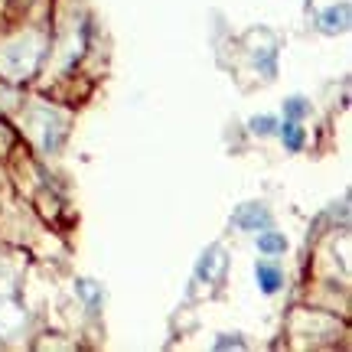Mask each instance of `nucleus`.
<instances>
[{
  "label": "nucleus",
  "mask_w": 352,
  "mask_h": 352,
  "mask_svg": "<svg viewBox=\"0 0 352 352\" xmlns=\"http://www.w3.org/2000/svg\"><path fill=\"white\" fill-rule=\"evenodd\" d=\"M30 124L36 127L43 151H50V153L59 151V144L65 140V114H59L50 104H43V108H36V111L30 114Z\"/></svg>",
  "instance_id": "nucleus-2"
},
{
  "label": "nucleus",
  "mask_w": 352,
  "mask_h": 352,
  "mask_svg": "<svg viewBox=\"0 0 352 352\" xmlns=\"http://www.w3.org/2000/svg\"><path fill=\"white\" fill-rule=\"evenodd\" d=\"M274 127H277V121H274V118H267V114H264V118H252V131H254V134H271Z\"/></svg>",
  "instance_id": "nucleus-11"
},
{
  "label": "nucleus",
  "mask_w": 352,
  "mask_h": 352,
  "mask_svg": "<svg viewBox=\"0 0 352 352\" xmlns=\"http://www.w3.org/2000/svg\"><path fill=\"white\" fill-rule=\"evenodd\" d=\"M300 114H307V104H303L300 98H290L287 101V118H290V121H297Z\"/></svg>",
  "instance_id": "nucleus-12"
},
{
  "label": "nucleus",
  "mask_w": 352,
  "mask_h": 352,
  "mask_svg": "<svg viewBox=\"0 0 352 352\" xmlns=\"http://www.w3.org/2000/svg\"><path fill=\"white\" fill-rule=\"evenodd\" d=\"M349 26V3H340V7H329V10L320 13V30L323 33H342Z\"/></svg>",
  "instance_id": "nucleus-5"
},
{
  "label": "nucleus",
  "mask_w": 352,
  "mask_h": 352,
  "mask_svg": "<svg viewBox=\"0 0 352 352\" xmlns=\"http://www.w3.org/2000/svg\"><path fill=\"white\" fill-rule=\"evenodd\" d=\"M43 56H46V39L39 36V33H23V36H16L13 43L3 46V52H0V65H3L7 78H13V82H26V78L39 69Z\"/></svg>",
  "instance_id": "nucleus-1"
},
{
  "label": "nucleus",
  "mask_w": 352,
  "mask_h": 352,
  "mask_svg": "<svg viewBox=\"0 0 352 352\" xmlns=\"http://www.w3.org/2000/svg\"><path fill=\"white\" fill-rule=\"evenodd\" d=\"M226 264H228V261H226V252H222L219 245H212L209 252L202 254L199 271H196V274H199L206 284H212V280H219V277L226 274Z\"/></svg>",
  "instance_id": "nucleus-3"
},
{
  "label": "nucleus",
  "mask_w": 352,
  "mask_h": 352,
  "mask_svg": "<svg viewBox=\"0 0 352 352\" xmlns=\"http://www.w3.org/2000/svg\"><path fill=\"white\" fill-rule=\"evenodd\" d=\"M258 248H261L264 254H277L287 248V241H284V235H277V232H267L264 228V235H258Z\"/></svg>",
  "instance_id": "nucleus-8"
},
{
  "label": "nucleus",
  "mask_w": 352,
  "mask_h": 352,
  "mask_svg": "<svg viewBox=\"0 0 352 352\" xmlns=\"http://www.w3.org/2000/svg\"><path fill=\"white\" fill-rule=\"evenodd\" d=\"M13 144H16V134L10 131V124H7V121H0V157H7Z\"/></svg>",
  "instance_id": "nucleus-10"
},
{
  "label": "nucleus",
  "mask_w": 352,
  "mask_h": 352,
  "mask_svg": "<svg viewBox=\"0 0 352 352\" xmlns=\"http://www.w3.org/2000/svg\"><path fill=\"white\" fill-rule=\"evenodd\" d=\"M235 226L239 228H248V232H258V228H271V212L264 206H241L235 212Z\"/></svg>",
  "instance_id": "nucleus-4"
},
{
  "label": "nucleus",
  "mask_w": 352,
  "mask_h": 352,
  "mask_svg": "<svg viewBox=\"0 0 352 352\" xmlns=\"http://www.w3.org/2000/svg\"><path fill=\"white\" fill-rule=\"evenodd\" d=\"M280 134H284V144H287V151L297 153V151L303 147V127L297 124V121H284Z\"/></svg>",
  "instance_id": "nucleus-7"
},
{
  "label": "nucleus",
  "mask_w": 352,
  "mask_h": 352,
  "mask_svg": "<svg viewBox=\"0 0 352 352\" xmlns=\"http://www.w3.org/2000/svg\"><path fill=\"white\" fill-rule=\"evenodd\" d=\"M254 274H258V284H261L264 294H274V290L280 287V280H284V274L277 271L274 264H264V261L254 267Z\"/></svg>",
  "instance_id": "nucleus-6"
},
{
  "label": "nucleus",
  "mask_w": 352,
  "mask_h": 352,
  "mask_svg": "<svg viewBox=\"0 0 352 352\" xmlns=\"http://www.w3.org/2000/svg\"><path fill=\"white\" fill-rule=\"evenodd\" d=\"M78 294L85 297L88 310H91V314H98V307H101V290L95 287L91 280H78Z\"/></svg>",
  "instance_id": "nucleus-9"
}]
</instances>
